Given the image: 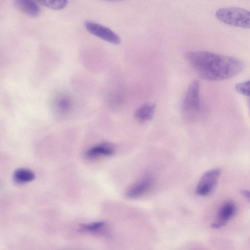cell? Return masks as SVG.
I'll use <instances>...</instances> for the list:
<instances>
[{"label":"cell","instance_id":"cell-15","mask_svg":"<svg viewBox=\"0 0 250 250\" xmlns=\"http://www.w3.org/2000/svg\"><path fill=\"white\" fill-rule=\"evenodd\" d=\"M240 192L250 202V190L243 189L241 190Z\"/></svg>","mask_w":250,"mask_h":250},{"label":"cell","instance_id":"cell-14","mask_svg":"<svg viewBox=\"0 0 250 250\" xmlns=\"http://www.w3.org/2000/svg\"><path fill=\"white\" fill-rule=\"evenodd\" d=\"M235 88L239 93L250 97V80L237 83Z\"/></svg>","mask_w":250,"mask_h":250},{"label":"cell","instance_id":"cell-10","mask_svg":"<svg viewBox=\"0 0 250 250\" xmlns=\"http://www.w3.org/2000/svg\"><path fill=\"white\" fill-rule=\"evenodd\" d=\"M155 105L147 103L142 104L136 110L135 118L139 123H145L150 120L155 112Z\"/></svg>","mask_w":250,"mask_h":250},{"label":"cell","instance_id":"cell-11","mask_svg":"<svg viewBox=\"0 0 250 250\" xmlns=\"http://www.w3.org/2000/svg\"><path fill=\"white\" fill-rule=\"evenodd\" d=\"M107 225L105 222L98 221L88 224H83L80 226L79 230L83 232L93 234L103 233L106 230Z\"/></svg>","mask_w":250,"mask_h":250},{"label":"cell","instance_id":"cell-17","mask_svg":"<svg viewBox=\"0 0 250 250\" xmlns=\"http://www.w3.org/2000/svg\"></svg>","mask_w":250,"mask_h":250},{"label":"cell","instance_id":"cell-12","mask_svg":"<svg viewBox=\"0 0 250 250\" xmlns=\"http://www.w3.org/2000/svg\"><path fill=\"white\" fill-rule=\"evenodd\" d=\"M35 177V175L32 171L25 168H19L13 174V179L18 184H24L31 182Z\"/></svg>","mask_w":250,"mask_h":250},{"label":"cell","instance_id":"cell-8","mask_svg":"<svg viewBox=\"0 0 250 250\" xmlns=\"http://www.w3.org/2000/svg\"><path fill=\"white\" fill-rule=\"evenodd\" d=\"M16 7L21 12L31 17L40 15L41 9L36 0H13Z\"/></svg>","mask_w":250,"mask_h":250},{"label":"cell","instance_id":"cell-1","mask_svg":"<svg viewBox=\"0 0 250 250\" xmlns=\"http://www.w3.org/2000/svg\"><path fill=\"white\" fill-rule=\"evenodd\" d=\"M187 58L191 66L203 79L211 81L232 78L244 68L239 59L206 51L190 52Z\"/></svg>","mask_w":250,"mask_h":250},{"label":"cell","instance_id":"cell-9","mask_svg":"<svg viewBox=\"0 0 250 250\" xmlns=\"http://www.w3.org/2000/svg\"><path fill=\"white\" fill-rule=\"evenodd\" d=\"M115 152L114 146L109 143H104L89 148L85 153L87 157L94 158L100 156L112 155Z\"/></svg>","mask_w":250,"mask_h":250},{"label":"cell","instance_id":"cell-16","mask_svg":"<svg viewBox=\"0 0 250 250\" xmlns=\"http://www.w3.org/2000/svg\"><path fill=\"white\" fill-rule=\"evenodd\" d=\"M104 0L108 1H112V2H117V1H120L125 0Z\"/></svg>","mask_w":250,"mask_h":250},{"label":"cell","instance_id":"cell-5","mask_svg":"<svg viewBox=\"0 0 250 250\" xmlns=\"http://www.w3.org/2000/svg\"><path fill=\"white\" fill-rule=\"evenodd\" d=\"M221 170L216 168L208 170L202 176L196 187V192L200 196L209 194L215 188Z\"/></svg>","mask_w":250,"mask_h":250},{"label":"cell","instance_id":"cell-3","mask_svg":"<svg viewBox=\"0 0 250 250\" xmlns=\"http://www.w3.org/2000/svg\"><path fill=\"white\" fill-rule=\"evenodd\" d=\"M200 86L198 81H193L189 85L183 103V111L186 115L197 112L200 109Z\"/></svg>","mask_w":250,"mask_h":250},{"label":"cell","instance_id":"cell-6","mask_svg":"<svg viewBox=\"0 0 250 250\" xmlns=\"http://www.w3.org/2000/svg\"><path fill=\"white\" fill-rule=\"evenodd\" d=\"M236 206L231 201H227L224 203L220 208L216 221L211 225L213 229H219L224 226L227 222L234 215Z\"/></svg>","mask_w":250,"mask_h":250},{"label":"cell","instance_id":"cell-2","mask_svg":"<svg viewBox=\"0 0 250 250\" xmlns=\"http://www.w3.org/2000/svg\"><path fill=\"white\" fill-rule=\"evenodd\" d=\"M215 15L225 24L250 29V11L239 7H226L217 10Z\"/></svg>","mask_w":250,"mask_h":250},{"label":"cell","instance_id":"cell-13","mask_svg":"<svg viewBox=\"0 0 250 250\" xmlns=\"http://www.w3.org/2000/svg\"><path fill=\"white\" fill-rule=\"evenodd\" d=\"M38 3L45 7L55 10L64 8L67 4L68 0H36Z\"/></svg>","mask_w":250,"mask_h":250},{"label":"cell","instance_id":"cell-7","mask_svg":"<svg viewBox=\"0 0 250 250\" xmlns=\"http://www.w3.org/2000/svg\"><path fill=\"white\" fill-rule=\"evenodd\" d=\"M153 183L151 177L146 176L131 186L126 191L125 195L129 199L136 198L143 195L151 187Z\"/></svg>","mask_w":250,"mask_h":250},{"label":"cell","instance_id":"cell-4","mask_svg":"<svg viewBox=\"0 0 250 250\" xmlns=\"http://www.w3.org/2000/svg\"><path fill=\"white\" fill-rule=\"evenodd\" d=\"M84 25L89 33L104 41L114 44L121 42L118 35L106 26L90 21H85Z\"/></svg>","mask_w":250,"mask_h":250}]
</instances>
